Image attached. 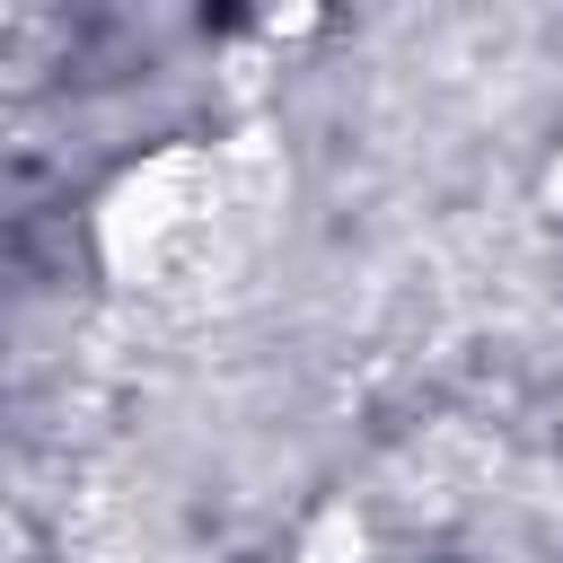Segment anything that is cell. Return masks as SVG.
I'll list each match as a JSON object with an SVG mask.
<instances>
[{
  "label": "cell",
  "instance_id": "cell-1",
  "mask_svg": "<svg viewBox=\"0 0 563 563\" xmlns=\"http://www.w3.org/2000/svg\"><path fill=\"white\" fill-rule=\"evenodd\" d=\"M185 185H194V150H167V158H150L141 176H123V185L106 194L97 246H106L114 273H141V264L185 229Z\"/></svg>",
  "mask_w": 563,
  "mask_h": 563
},
{
  "label": "cell",
  "instance_id": "cell-2",
  "mask_svg": "<svg viewBox=\"0 0 563 563\" xmlns=\"http://www.w3.org/2000/svg\"><path fill=\"white\" fill-rule=\"evenodd\" d=\"M299 563H361V519H352L343 501H334V510H317V528H308Z\"/></svg>",
  "mask_w": 563,
  "mask_h": 563
}]
</instances>
